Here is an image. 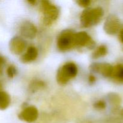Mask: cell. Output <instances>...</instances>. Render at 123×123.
Masks as SVG:
<instances>
[{
    "label": "cell",
    "instance_id": "obj_1",
    "mask_svg": "<svg viewBox=\"0 0 123 123\" xmlns=\"http://www.w3.org/2000/svg\"><path fill=\"white\" fill-rule=\"evenodd\" d=\"M103 10L100 7L88 8L81 13L80 21L83 27L88 28L98 24L103 16Z\"/></svg>",
    "mask_w": 123,
    "mask_h": 123
},
{
    "label": "cell",
    "instance_id": "obj_2",
    "mask_svg": "<svg viewBox=\"0 0 123 123\" xmlns=\"http://www.w3.org/2000/svg\"><path fill=\"white\" fill-rule=\"evenodd\" d=\"M78 73L76 65L73 62H67L64 64L58 71L56 80L61 85L66 84L76 77Z\"/></svg>",
    "mask_w": 123,
    "mask_h": 123
},
{
    "label": "cell",
    "instance_id": "obj_3",
    "mask_svg": "<svg viewBox=\"0 0 123 123\" xmlns=\"http://www.w3.org/2000/svg\"><path fill=\"white\" fill-rule=\"evenodd\" d=\"M40 9L43 14V22L46 25L50 24L57 19L59 16L58 8L49 1H42Z\"/></svg>",
    "mask_w": 123,
    "mask_h": 123
},
{
    "label": "cell",
    "instance_id": "obj_4",
    "mask_svg": "<svg viewBox=\"0 0 123 123\" xmlns=\"http://www.w3.org/2000/svg\"><path fill=\"white\" fill-rule=\"evenodd\" d=\"M74 32L70 30L62 31L58 37L57 46L61 51H67L75 47Z\"/></svg>",
    "mask_w": 123,
    "mask_h": 123
},
{
    "label": "cell",
    "instance_id": "obj_5",
    "mask_svg": "<svg viewBox=\"0 0 123 123\" xmlns=\"http://www.w3.org/2000/svg\"><path fill=\"white\" fill-rule=\"evenodd\" d=\"M121 27L120 19L114 14H111L105 20L104 24V30L109 35H114L118 32Z\"/></svg>",
    "mask_w": 123,
    "mask_h": 123
},
{
    "label": "cell",
    "instance_id": "obj_6",
    "mask_svg": "<svg viewBox=\"0 0 123 123\" xmlns=\"http://www.w3.org/2000/svg\"><path fill=\"white\" fill-rule=\"evenodd\" d=\"M94 44V41L91 37L85 31L74 34V46L75 47H91Z\"/></svg>",
    "mask_w": 123,
    "mask_h": 123
},
{
    "label": "cell",
    "instance_id": "obj_7",
    "mask_svg": "<svg viewBox=\"0 0 123 123\" xmlns=\"http://www.w3.org/2000/svg\"><path fill=\"white\" fill-rule=\"evenodd\" d=\"M26 47V42L19 37H14L10 40L9 43L10 50L16 55L21 54Z\"/></svg>",
    "mask_w": 123,
    "mask_h": 123
},
{
    "label": "cell",
    "instance_id": "obj_8",
    "mask_svg": "<svg viewBox=\"0 0 123 123\" xmlns=\"http://www.w3.org/2000/svg\"><path fill=\"white\" fill-rule=\"evenodd\" d=\"M38 112L34 106H29L24 109L19 115V118L28 123H32L38 118Z\"/></svg>",
    "mask_w": 123,
    "mask_h": 123
},
{
    "label": "cell",
    "instance_id": "obj_9",
    "mask_svg": "<svg viewBox=\"0 0 123 123\" xmlns=\"http://www.w3.org/2000/svg\"><path fill=\"white\" fill-rule=\"evenodd\" d=\"M90 68L92 71L106 78L111 76L113 71V66L108 63H94L91 65Z\"/></svg>",
    "mask_w": 123,
    "mask_h": 123
},
{
    "label": "cell",
    "instance_id": "obj_10",
    "mask_svg": "<svg viewBox=\"0 0 123 123\" xmlns=\"http://www.w3.org/2000/svg\"><path fill=\"white\" fill-rule=\"evenodd\" d=\"M37 31V28L34 25L29 21L23 22L20 28V32L22 36L30 39H32L36 37Z\"/></svg>",
    "mask_w": 123,
    "mask_h": 123
},
{
    "label": "cell",
    "instance_id": "obj_11",
    "mask_svg": "<svg viewBox=\"0 0 123 123\" xmlns=\"http://www.w3.org/2000/svg\"><path fill=\"white\" fill-rule=\"evenodd\" d=\"M38 56V50L34 46H30L26 50V52L22 55L21 60L24 62H30L34 61Z\"/></svg>",
    "mask_w": 123,
    "mask_h": 123
},
{
    "label": "cell",
    "instance_id": "obj_12",
    "mask_svg": "<svg viewBox=\"0 0 123 123\" xmlns=\"http://www.w3.org/2000/svg\"><path fill=\"white\" fill-rule=\"evenodd\" d=\"M111 78L115 81L123 84V64H119L113 67V71Z\"/></svg>",
    "mask_w": 123,
    "mask_h": 123
},
{
    "label": "cell",
    "instance_id": "obj_13",
    "mask_svg": "<svg viewBox=\"0 0 123 123\" xmlns=\"http://www.w3.org/2000/svg\"><path fill=\"white\" fill-rule=\"evenodd\" d=\"M10 103V97L9 95L4 91H0V109H7Z\"/></svg>",
    "mask_w": 123,
    "mask_h": 123
},
{
    "label": "cell",
    "instance_id": "obj_14",
    "mask_svg": "<svg viewBox=\"0 0 123 123\" xmlns=\"http://www.w3.org/2000/svg\"><path fill=\"white\" fill-rule=\"evenodd\" d=\"M109 98L111 103L114 107V112L118 110L121 102V99L120 96L117 94L111 93L109 95Z\"/></svg>",
    "mask_w": 123,
    "mask_h": 123
},
{
    "label": "cell",
    "instance_id": "obj_15",
    "mask_svg": "<svg viewBox=\"0 0 123 123\" xmlns=\"http://www.w3.org/2000/svg\"><path fill=\"white\" fill-rule=\"evenodd\" d=\"M114 117L108 120V123H123V109L114 112Z\"/></svg>",
    "mask_w": 123,
    "mask_h": 123
},
{
    "label": "cell",
    "instance_id": "obj_16",
    "mask_svg": "<svg viewBox=\"0 0 123 123\" xmlns=\"http://www.w3.org/2000/svg\"><path fill=\"white\" fill-rule=\"evenodd\" d=\"M108 53V49L105 45H101L98 46L92 54V57L94 58H98L102 56H105Z\"/></svg>",
    "mask_w": 123,
    "mask_h": 123
},
{
    "label": "cell",
    "instance_id": "obj_17",
    "mask_svg": "<svg viewBox=\"0 0 123 123\" xmlns=\"http://www.w3.org/2000/svg\"><path fill=\"white\" fill-rule=\"evenodd\" d=\"M16 73H17V71L14 66L11 65V66H10L9 67L7 68V76H8L9 78H13V77L16 75Z\"/></svg>",
    "mask_w": 123,
    "mask_h": 123
},
{
    "label": "cell",
    "instance_id": "obj_18",
    "mask_svg": "<svg viewBox=\"0 0 123 123\" xmlns=\"http://www.w3.org/2000/svg\"><path fill=\"white\" fill-rule=\"evenodd\" d=\"M94 106L95 108L98 109H103L106 108V103L103 101L100 100L95 103Z\"/></svg>",
    "mask_w": 123,
    "mask_h": 123
},
{
    "label": "cell",
    "instance_id": "obj_19",
    "mask_svg": "<svg viewBox=\"0 0 123 123\" xmlns=\"http://www.w3.org/2000/svg\"><path fill=\"white\" fill-rule=\"evenodd\" d=\"M77 3L82 7H86L91 4V1L90 0H79L77 1Z\"/></svg>",
    "mask_w": 123,
    "mask_h": 123
},
{
    "label": "cell",
    "instance_id": "obj_20",
    "mask_svg": "<svg viewBox=\"0 0 123 123\" xmlns=\"http://www.w3.org/2000/svg\"><path fill=\"white\" fill-rule=\"evenodd\" d=\"M4 63H5V59L4 58L3 56H2L1 55H0V74L2 73V68H3V66L4 65Z\"/></svg>",
    "mask_w": 123,
    "mask_h": 123
},
{
    "label": "cell",
    "instance_id": "obj_21",
    "mask_svg": "<svg viewBox=\"0 0 123 123\" xmlns=\"http://www.w3.org/2000/svg\"><path fill=\"white\" fill-rule=\"evenodd\" d=\"M119 38H120V42L123 44V28L121 29L120 31V33H119Z\"/></svg>",
    "mask_w": 123,
    "mask_h": 123
},
{
    "label": "cell",
    "instance_id": "obj_22",
    "mask_svg": "<svg viewBox=\"0 0 123 123\" xmlns=\"http://www.w3.org/2000/svg\"><path fill=\"white\" fill-rule=\"evenodd\" d=\"M89 80H90V82H94L95 81V78L92 76H90L89 77Z\"/></svg>",
    "mask_w": 123,
    "mask_h": 123
},
{
    "label": "cell",
    "instance_id": "obj_23",
    "mask_svg": "<svg viewBox=\"0 0 123 123\" xmlns=\"http://www.w3.org/2000/svg\"><path fill=\"white\" fill-rule=\"evenodd\" d=\"M28 2H31V4H34L35 2H36V1H29Z\"/></svg>",
    "mask_w": 123,
    "mask_h": 123
},
{
    "label": "cell",
    "instance_id": "obj_24",
    "mask_svg": "<svg viewBox=\"0 0 123 123\" xmlns=\"http://www.w3.org/2000/svg\"><path fill=\"white\" fill-rule=\"evenodd\" d=\"M2 91V85L0 84V91Z\"/></svg>",
    "mask_w": 123,
    "mask_h": 123
}]
</instances>
